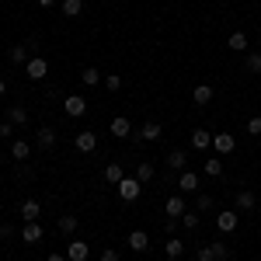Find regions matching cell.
Instances as JSON below:
<instances>
[{"label": "cell", "mask_w": 261, "mask_h": 261, "mask_svg": "<svg viewBox=\"0 0 261 261\" xmlns=\"http://www.w3.org/2000/svg\"><path fill=\"white\" fill-rule=\"evenodd\" d=\"M4 161H7V157H4V153H0V167H4Z\"/></svg>", "instance_id": "obj_43"}, {"label": "cell", "mask_w": 261, "mask_h": 261, "mask_svg": "<svg viewBox=\"0 0 261 261\" xmlns=\"http://www.w3.org/2000/svg\"><path fill=\"white\" fill-rule=\"evenodd\" d=\"M247 73H261V53H247Z\"/></svg>", "instance_id": "obj_34"}, {"label": "cell", "mask_w": 261, "mask_h": 261, "mask_svg": "<svg viewBox=\"0 0 261 261\" xmlns=\"http://www.w3.org/2000/svg\"><path fill=\"white\" fill-rule=\"evenodd\" d=\"M254 205H258V195H254L251 188H241V192H237V209H241V213H251Z\"/></svg>", "instance_id": "obj_16"}, {"label": "cell", "mask_w": 261, "mask_h": 261, "mask_svg": "<svg viewBox=\"0 0 261 261\" xmlns=\"http://www.w3.org/2000/svg\"><path fill=\"white\" fill-rule=\"evenodd\" d=\"M213 244V254H216V261H226L230 258V244H223V241H209Z\"/></svg>", "instance_id": "obj_32"}, {"label": "cell", "mask_w": 261, "mask_h": 261, "mask_svg": "<svg viewBox=\"0 0 261 261\" xmlns=\"http://www.w3.org/2000/svg\"><path fill=\"white\" fill-rule=\"evenodd\" d=\"M125 247L136 251V254H146V251H150V233H146V230H133V233L125 237Z\"/></svg>", "instance_id": "obj_6"}, {"label": "cell", "mask_w": 261, "mask_h": 261, "mask_svg": "<svg viewBox=\"0 0 261 261\" xmlns=\"http://www.w3.org/2000/svg\"><path fill=\"white\" fill-rule=\"evenodd\" d=\"M0 70H4V63H0Z\"/></svg>", "instance_id": "obj_46"}, {"label": "cell", "mask_w": 261, "mask_h": 261, "mask_svg": "<svg viewBox=\"0 0 261 261\" xmlns=\"http://www.w3.org/2000/svg\"><path fill=\"white\" fill-rule=\"evenodd\" d=\"M4 91H7V84H4V77H0V98H4Z\"/></svg>", "instance_id": "obj_42"}, {"label": "cell", "mask_w": 261, "mask_h": 261, "mask_svg": "<svg viewBox=\"0 0 261 261\" xmlns=\"http://www.w3.org/2000/svg\"><path fill=\"white\" fill-rule=\"evenodd\" d=\"M45 261H66V254H49Z\"/></svg>", "instance_id": "obj_41"}, {"label": "cell", "mask_w": 261, "mask_h": 261, "mask_svg": "<svg viewBox=\"0 0 261 261\" xmlns=\"http://www.w3.org/2000/svg\"><path fill=\"white\" fill-rule=\"evenodd\" d=\"M161 136H164V125H161V122H143V125H140V140L157 143Z\"/></svg>", "instance_id": "obj_13"}, {"label": "cell", "mask_w": 261, "mask_h": 261, "mask_svg": "<svg viewBox=\"0 0 261 261\" xmlns=\"http://www.w3.org/2000/svg\"><path fill=\"white\" fill-rule=\"evenodd\" d=\"M77 216H70V213H66V216H60V220H56V226H60V233L63 237H66V233H77Z\"/></svg>", "instance_id": "obj_28"}, {"label": "cell", "mask_w": 261, "mask_h": 261, "mask_svg": "<svg viewBox=\"0 0 261 261\" xmlns=\"http://www.w3.org/2000/svg\"><path fill=\"white\" fill-rule=\"evenodd\" d=\"M101 84H105V87H108L112 94H115V91H122V77H119V73H108V77H105Z\"/></svg>", "instance_id": "obj_35"}, {"label": "cell", "mask_w": 261, "mask_h": 261, "mask_svg": "<svg viewBox=\"0 0 261 261\" xmlns=\"http://www.w3.org/2000/svg\"><path fill=\"white\" fill-rule=\"evenodd\" d=\"M63 108H66V115H70V119H81L84 112H87V101H84L81 94H66Z\"/></svg>", "instance_id": "obj_11"}, {"label": "cell", "mask_w": 261, "mask_h": 261, "mask_svg": "<svg viewBox=\"0 0 261 261\" xmlns=\"http://www.w3.org/2000/svg\"><path fill=\"white\" fill-rule=\"evenodd\" d=\"M164 254H167V258H181V254H185V241H181V237H167V241H164Z\"/></svg>", "instance_id": "obj_20"}, {"label": "cell", "mask_w": 261, "mask_h": 261, "mask_svg": "<svg viewBox=\"0 0 261 261\" xmlns=\"http://www.w3.org/2000/svg\"><path fill=\"white\" fill-rule=\"evenodd\" d=\"M115 192H119V199L122 202H136L143 195V181L133 174V178H122L119 185H115Z\"/></svg>", "instance_id": "obj_1"}, {"label": "cell", "mask_w": 261, "mask_h": 261, "mask_svg": "<svg viewBox=\"0 0 261 261\" xmlns=\"http://www.w3.org/2000/svg\"><path fill=\"white\" fill-rule=\"evenodd\" d=\"M164 261H181V258H164Z\"/></svg>", "instance_id": "obj_44"}, {"label": "cell", "mask_w": 261, "mask_h": 261, "mask_svg": "<svg viewBox=\"0 0 261 261\" xmlns=\"http://www.w3.org/2000/svg\"><path fill=\"white\" fill-rule=\"evenodd\" d=\"M0 136H11V122L7 119H0Z\"/></svg>", "instance_id": "obj_39"}, {"label": "cell", "mask_w": 261, "mask_h": 261, "mask_svg": "<svg viewBox=\"0 0 261 261\" xmlns=\"http://www.w3.org/2000/svg\"><path fill=\"white\" fill-rule=\"evenodd\" d=\"M7 122H11V125H28V112H24L21 105H11V108H7Z\"/></svg>", "instance_id": "obj_22"}, {"label": "cell", "mask_w": 261, "mask_h": 261, "mask_svg": "<svg viewBox=\"0 0 261 261\" xmlns=\"http://www.w3.org/2000/svg\"><path fill=\"white\" fill-rule=\"evenodd\" d=\"M164 213H167V216H185V213H188V205H185V199H181V195H171V199L164 202Z\"/></svg>", "instance_id": "obj_15"}, {"label": "cell", "mask_w": 261, "mask_h": 261, "mask_svg": "<svg viewBox=\"0 0 261 261\" xmlns=\"http://www.w3.org/2000/svg\"><path fill=\"white\" fill-rule=\"evenodd\" d=\"M188 146L199 150V153L213 150V133H205V129H192V133H188Z\"/></svg>", "instance_id": "obj_5"}, {"label": "cell", "mask_w": 261, "mask_h": 261, "mask_svg": "<svg viewBox=\"0 0 261 261\" xmlns=\"http://www.w3.org/2000/svg\"><path fill=\"white\" fill-rule=\"evenodd\" d=\"M11 157H14V161H28V157H32V143L28 140H14L11 143Z\"/></svg>", "instance_id": "obj_18"}, {"label": "cell", "mask_w": 261, "mask_h": 261, "mask_svg": "<svg viewBox=\"0 0 261 261\" xmlns=\"http://www.w3.org/2000/svg\"><path fill=\"white\" fill-rule=\"evenodd\" d=\"M199 185H202V178L195 174V171H181V174H178V188L185 192V195H195Z\"/></svg>", "instance_id": "obj_9"}, {"label": "cell", "mask_w": 261, "mask_h": 261, "mask_svg": "<svg viewBox=\"0 0 261 261\" xmlns=\"http://www.w3.org/2000/svg\"><path fill=\"white\" fill-rule=\"evenodd\" d=\"M32 56H28V45H14L11 49V63H28Z\"/></svg>", "instance_id": "obj_33"}, {"label": "cell", "mask_w": 261, "mask_h": 261, "mask_svg": "<svg viewBox=\"0 0 261 261\" xmlns=\"http://www.w3.org/2000/svg\"><path fill=\"white\" fill-rule=\"evenodd\" d=\"M226 45H230L233 53H247V35H244V32H230Z\"/></svg>", "instance_id": "obj_27"}, {"label": "cell", "mask_w": 261, "mask_h": 261, "mask_svg": "<svg viewBox=\"0 0 261 261\" xmlns=\"http://www.w3.org/2000/svg\"><path fill=\"white\" fill-rule=\"evenodd\" d=\"M42 237H45V230H42V223H24V230H21V241L24 244H42Z\"/></svg>", "instance_id": "obj_12"}, {"label": "cell", "mask_w": 261, "mask_h": 261, "mask_svg": "<svg viewBox=\"0 0 261 261\" xmlns=\"http://www.w3.org/2000/svg\"><path fill=\"white\" fill-rule=\"evenodd\" d=\"M60 0H39V7H56Z\"/></svg>", "instance_id": "obj_40"}, {"label": "cell", "mask_w": 261, "mask_h": 261, "mask_svg": "<svg viewBox=\"0 0 261 261\" xmlns=\"http://www.w3.org/2000/svg\"><path fill=\"white\" fill-rule=\"evenodd\" d=\"M195 209H199V213H213V209H216V199H213L209 192H202L199 199H195Z\"/></svg>", "instance_id": "obj_30"}, {"label": "cell", "mask_w": 261, "mask_h": 261, "mask_svg": "<svg viewBox=\"0 0 261 261\" xmlns=\"http://www.w3.org/2000/svg\"><path fill=\"white\" fill-rule=\"evenodd\" d=\"M73 146H77L81 153H94V150H98V133H94V129H84V133H77Z\"/></svg>", "instance_id": "obj_7"}, {"label": "cell", "mask_w": 261, "mask_h": 261, "mask_svg": "<svg viewBox=\"0 0 261 261\" xmlns=\"http://www.w3.org/2000/svg\"><path fill=\"white\" fill-rule=\"evenodd\" d=\"M195 258H199V261H216V254H213V244L205 241V244L199 247V251H195Z\"/></svg>", "instance_id": "obj_36"}, {"label": "cell", "mask_w": 261, "mask_h": 261, "mask_svg": "<svg viewBox=\"0 0 261 261\" xmlns=\"http://www.w3.org/2000/svg\"><path fill=\"white\" fill-rule=\"evenodd\" d=\"M87 258H91L87 241H70L66 244V261H87Z\"/></svg>", "instance_id": "obj_10"}, {"label": "cell", "mask_w": 261, "mask_h": 261, "mask_svg": "<svg viewBox=\"0 0 261 261\" xmlns=\"http://www.w3.org/2000/svg\"><path fill=\"white\" fill-rule=\"evenodd\" d=\"M247 133H251V136H261V115H251V119H247Z\"/></svg>", "instance_id": "obj_37"}, {"label": "cell", "mask_w": 261, "mask_h": 261, "mask_svg": "<svg viewBox=\"0 0 261 261\" xmlns=\"http://www.w3.org/2000/svg\"><path fill=\"white\" fill-rule=\"evenodd\" d=\"M237 226H241V216H237L233 209H220V213H216V230H220V233H233Z\"/></svg>", "instance_id": "obj_3"}, {"label": "cell", "mask_w": 261, "mask_h": 261, "mask_svg": "<svg viewBox=\"0 0 261 261\" xmlns=\"http://www.w3.org/2000/svg\"><path fill=\"white\" fill-rule=\"evenodd\" d=\"M24 77H28V81H42V77H49V63L42 60V56H32V60L24 63Z\"/></svg>", "instance_id": "obj_4"}, {"label": "cell", "mask_w": 261, "mask_h": 261, "mask_svg": "<svg viewBox=\"0 0 261 261\" xmlns=\"http://www.w3.org/2000/svg\"><path fill=\"white\" fill-rule=\"evenodd\" d=\"M101 81H105V77H101L94 66H84V70H81V84H84V87H98Z\"/></svg>", "instance_id": "obj_23"}, {"label": "cell", "mask_w": 261, "mask_h": 261, "mask_svg": "<svg viewBox=\"0 0 261 261\" xmlns=\"http://www.w3.org/2000/svg\"><path fill=\"white\" fill-rule=\"evenodd\" d=\"M153 174H157V167H153L150 161H140V164H136V178H140L143 185H146V181H153Z\"/></svg>", "instance_id": "obj_29"}, {"label": "cell", "mask_w": 261, "mask_h": 261, "mask_svg": "<svg viewBox=\"0 0 261 261\" xmlns=\"http://www.w3.org/2000/svg\"><path fill=\"white\" fill-rule=\"evenodd\" d=\"M39 216H42L39 199H24V202H21V220H24V223H35Z\"/></svg>", "instance_id": "obj_14"}, {"label": "cell", "mask_w": 261, "mask_h": 261, "mask_svg": "<svg viewBox=\"0 0 261 261\" xmlns=\"http://www.w3.org/2000/svg\"><path fill=\"white\" fill-rule=\"evenodd\" d=\"M199 209H188V213H185V216H181V226H185V230H199Z\"/></svg>", "instance_id": "obj_31"}, {"label": "cell", "mask_w": 261, "mask_h": 261, "mask_svg": "<svg viewBox=\"0 0 261 261\" xmlns=\"http://www.w3.org/2000/svg\"><path fill=\"white\" fill-rule=\"evenodd\" d=\"M205 178H223V157H205Z\"/></svg>", "instance_id": "obj_25"}, {"label": "cell", "mask_w": 261, "mask_h": 261, "mask_svg": "<svg viewBox=\"0 0 261 261\" xmlns=\"http://www.w3.org/2000/svg\"><path fill=\"white\" fill-rule=\"evenodd\" d=\"M167 167L171 171H188V153L185 150H171L167 153Z\"/></svg>", "instance_id": "obj_17"}, {"label": "cell", "mask_w": 261, "mask_h": 261, "mask_svg": "<svg viewBox=\"0 0 261 261\" xmlns=\"http://www.w3.org/2000/svg\"><path fill=\"white\" fill-rule=\"evenodd\" d=\"M213 98H216V91H213L209 84H199V87L192 91V101H195V105H209Z\"/></svg>", "instance_id": "obj_19"}, {"label": "cell", "mask_w": 261, "mask_h": 261, "mask_svg": "<svg viewBox=\"0 0 261 261\" xmlns=\"http://www.w3.org/2000/svg\"><path fill=\"white\" fill-rule=\"evenodd\" d=\"M213 150H216V157H226V153H233V150H237V140H233V133H213Z\"/></svg>", "instance_id": "obj_2"}, {"label": "cell", "mask_w": 261, "mask_h": 261, "mask_svg": "<svg viewBox=\"0 0 261 261\" xmlns=\"http://www.w3.org/2000/svg\"><path fill=\"white\" fill-rule=\"evenodd\" d=\"M0 247H4V237H0Z\"/></svg>", "instance_id": "obj_45"}, {"label": "cell", "mask_w": 261, "mask_h": 261, "mask_svg": "<svg viewBox=\"0 0 261 261\" xmlns=\"http://www.w3.org/2000/svg\"><path fill=\"white\" fill-rule=\"evenodd\" d=\"M60 11H63V18H81L84 0H60Z\"/></svg>", "instance_id": "obj_21"}, {"label": "cell", "mask_w": 261, "mask_h": 261, "mask_svg": "<svg viewBox=\"0 0 261 261\" xmlns=\"http://www.w3.org/2000/svg\"><path fill=\"white\" fill-rule=\"evenodd\" d=\"M101 261H122V258H119L115 247H105V251H101Z\"/></svg>", "instance_id": "obj_38"}, {"label": "cell", "mask_w": 261, "mask_h": 261, "mask_svg": "<svg viewBox=\"0 0 261 261\" xmlns=\"http://www.w3.org/2000/svg\"><path fill=\"white\" fill-rule=\"evenodd\" d=\"M125 178V171H122V164H108V167H105V181H108V185H119V181Z\"/></svg>", "instance_id": "obj_26"}, {"label": "cell", "mask_w": 261, "mask_h": 261, "mask_svg": "<svg viewBox=\"0 0 261 261\" xmlns=\"http://www.w3.org/2000/svg\"><path fill=\"white\" fill-rule=\"evenodd\" d=\"M39 146H42V150H53V146H56V129L42 125V129H39Z\"/></svg>", "instance_id": "obj_24"}, {"label": "cell", "mask_w": 261, "mask_h": 261, "mask_svg": "<svg viewBox=\"0 0 261 261\" xmlns=\"http://www.w3.org/2000/svg\"><path fill=\"white\" fill-rule=\"evenodd\" d=\"M108 133H112L115 140H129V136H133V122L125 119V115H115L112 125H108Z\"/></svg>", "instance_id": "obj_8"}]
</instances>
